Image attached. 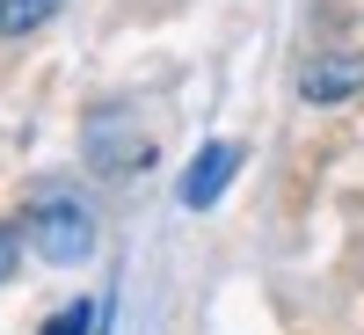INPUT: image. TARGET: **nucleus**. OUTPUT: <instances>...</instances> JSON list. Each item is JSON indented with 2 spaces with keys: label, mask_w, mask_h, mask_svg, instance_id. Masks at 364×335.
<instances>
[{
  "label": "nucleus",
  "mask_w": 364,
  "mask_h": 335,
  "mask_svg": "<svg viewBox=\"0 0 364 335\" xmlns=\"http://www.w3.org/2000/svg\"><path fill=\"white\" fill-rule=\"evenodd\" d=\"M29 248L44 262H87L95 255V219H87L73 197H44L29 211Z\"/></svg>",
  "instance_id": "f257e3e1"
},
{
  "label": "nucleus",
  "mask_w": 364,
  "mask_h": 335,
  "mask_svg": "<svg viewBox=\"0 0 364 335\" xmlns=\"http://www.w3.org/2000/svg\"><path fill=\"white\" fill-rule=\"evenodd\" d=\"M233 168H240V146L233 139H211L204 146V154L190 161V175H182V204H190V211H204V204H219V190H226V182H233Z\"/></svg>",
  "instance_id": "f03ea898"
},
{
  "label": "nucleus",
  "mask_w": 364,
  "mask_h": 335,
  "mask_svg": "<svg viewBox=\"0 0 364 335\" xmlns=\"http://www.w3.org/2000/svg\"><path fill=\"white\" fill-rule=\"evenodd\" d=\"M66 0H0V37H22V29H44Z\"/></svg>",
  "instance_id": "20e7f679"
},
{
  "label": "nucleus",
  "mask_w": 364,
  "mask_h": 335,
  "mask_svg": "<svg viewBox=\"0 0 364 335\" xmlns=\"http://www.w3.org/2000/svg\"><path fill=\"white\" fill-rule=\"evenodd\" d=\"M15 277V233H0V285Z\"/></svg>",
  "instance_id": "423d86ee"
},
{
  "label": "nucleus",
  "mask_w": 364,
  "mask_h": 335,
  "mask_svg": "<svg viewBox=\"0 0 364 335\" xmlns=\"http://www.w3.org/2000/svg\"><path fill=\"white\" fill-rule=\"evenodd\" d=\"M357 87H364V58H321V66L299 73L306 102H336V95H357Z\"/></svg>",
  "instance_id": "7ed1b4c3"
},
{
  "label": "nucleus",
  "mask_w": 364,
  "mask_h": 335,
  "mask_svg": "<svg viewBox=\"0 0 364 335\" xmlns=\"http://www.w3.org/2000/svg\"><path fill=\"white\" fill-rule=\"evenodd\" d=\"M87 328H95V307H87V299H73V307H58L44 321V335H87Z\"/></svg>",
  "instance_id": "39448f33"
}]
</instances>
